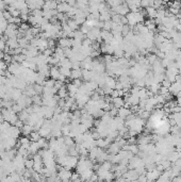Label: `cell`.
<instances>
[{"label": "cell", "instance_id": "cell-3", "mask_svg": "<svg viewBox=\"0 0 181 182\" xmlns=\"http://www.w3.org/2000/svg\"><path fill=\"white\" fill-rule=\"evenodd\" d=\"M86 38L90 40V42H94V40H101V31L99 28H93L88 31V33L86 34Z\"/></svg>", "mask_w": 181, "mask_h": 182}, {"label": "cell", "instance_id": "cell-12", "mask_svg": "<svg viewBox=\"0 0 181 182\" xmlns=\"http://www.w3.org/2000/svg\"><path fill=\"white\" fill-rule=\"evenodd\" d=\"M112 101H113V107H114L115 109H120L124 107V105H125V100H124L122 97L113 98Z\"/></svg>", "mask_w": 181, "mask_h": 182}, {"label": "cell", "instance_id": "cell-15", "mask_svg": "<svg viewBox=\"0 0 181 182\" xmlns=\"http://www.w3.org/2000/svg\"><path fill=\"white\" fill-rule=\"evenodd\" d=\"M42 137L38 131H33V132L30 134V139H31V142H38V141H40Z\"/></svg>", "mask_w": 181, "mask_h": 182}, {"label": "cell", "instance_id": "cell-10", "mask_svg": "<svg viewBox=\"0 0 181 182\" xmlns=\"http://www.w3.org/2000/svg\"><path fill=\"white\" fill-rule=\"evenodd\" d=\"M117 114H118L119 118H122L123 121H124V119H127V118H128L129 116L131 115V112H130V110H129V109L124 108V107H123V108L119 109V111H118V113H117Z\"/></svg>", "mask_w": 181, "mask_h": 182}, {"label": "cell", "instance_id": "cell-6", "mask_svg": "<svg viewBox=\"0 0 181 182\" xmlns=\"http://www.w3.org/2000/svg\"><path fill=\"white\" fill-rule=\"evenodd\" d=\"M6 47L11 50H15L16 48H18V40L17 37H12V38H8L6 40Z\"/></svg>", "mask_w": 181, "mask_h": 182}, {"label": "cell", "instance_id": "cell-4", "mask_svg": "<svg viewBox=\"0 0 181 182\" xmlns=\"http://www.w3.org/2000/svg\"><path fill=\"white\" fill-rule=\"evenodd\" d=\"M59 47L60 48H62V49H67V48L72 47V38H69V37H63V38H60Z\"/></svg>", "mask_w": 181, "mask_h": 182}, {"label": "cell", "instance_id": "cell-17", "mask_svg": "<svg viewBox=\"0 0 181 182\" xmlns=\"http://www.w3.org/2000/svg\"><path fill=\"white\" fill-rule=\"evenodd\" d=\"M32 102H34L35 105H40L42 103V97L40 95H34L32 97Z\"/></svg>", "mask_w": 181, "mask_h": 182}, {"label": "cell", "instance_id": "cell-8", "mask_svg": "<svg viewBox=\"0 0 181 182\" xmlns=\"http://www.w3.org/2000/svg\"><path fill=\"white\" fill-rule=\"evenodd\" d=\"M50 66L48 64H45V65H41V66H38V74L42 75V76H44L45 78L50 76Z\"/></svg>", "mask_w": 181, "mask_h": 182}, {"label": "cell", "instance_id": "cell-7", "mask_svg": "<svg viewBox=\"0 0 181 182\" xmlns=\"http://www.w3.org/2000/svg\"><path fill=\"white\" fill-rule=\"evenodd\" d=\"M120 146H119V144L117 142L113 143V144H111V145H109V149H108V151H109V153L111 154V156H115V154L119 153L120 152Z\"/></svg>", "mask_w": 181, "mask_h": 182}, {"label": "cell", "instance_id": "cell-16", "mask_svg": "<svg viewBox=\"0 0 181 182\" xmlns=\"http://www.w3.org/2000/svg\"><path fill=\"white\" fill-rule=\"evenodd\" d=\"M33 166H34V161H33V159H27L25 162L26 169H33Z\"/></svg>", "mask_w": 181, "mask_h": 182}, {"label": "cell", "instance_id": "cell-2", "mask_svg": "<svg viewBox=\"0 0 181 182\" xmlns=\"http://www.w3.org/2000/svg\"><path fill=\"white\" fill-rule=\"evenodd\" d=\"M72 173L69 169H66L64 167H59L58 172V178L62 182H70Z\"/></svg>", "mask_w": 181, "mask_h": 182}, {"label": "cell", "instance_id": "cell-14", "mask_svg": "<svg viewBox=\"0 0 181 182\" xmlns=\"http://www.w3.org/2000/svg\"><path fill=\"white\" fill-rule=\"evenodd\" d=\"M56 6H58V3L56 2L48 1V2H45L44 6H43V10H56Z\"/></svg>", "mask_w": 181, "mask_h": 182}, {"label": "cell", "instance_id": "cell-11", "mask_svg": "<svg viewBox=\"0 0 181 182\" xmlns=\"http://www.w3.org/2000/svg\"><path fill=\"white\" fill-rule=\"evenodd\" d=\"M82 74H83V70L81 68H74L70 73V78L74 80H79L82 77Z\"/></svg>", "mask_w": 181, "mask_h": 182}, {"label": "cell", "instance_id": "cell-13", "mask_svg": "<svg viewBox=\"0 0 181 182\" xmlns=\"http://www.w3.org/2000/svg\"><path fill=\"white\" fill-rule=\"evenodd\" d=\"M22 133L24 134V135H26V136H28V135H30L33 131H34V128L32 126H30V125H27V123H25L24 126H22Z\"/></svg>", "mask_w": 181, "mask_h": 182}, {"label": "cell", "instance_id": "cell-9", "mask_svg": "<svg viewBox=\"0 0 181 182\" xmlns=\"http://www.w3.org/2000/svg\"><path fill=\"white\" fill-rule=\"evenodd\" d=\"M50 77L52 78V80L58 81L61 77V73H60V69L56 66H52L50 68Z\"/></svg>", "mask_w": 181, "mask_h": 182}, {"label": "cell", "instance_id": "cell-18", "mask_svg": "<svg viewBox=\"0 0 181 182\" xmlns=\"http://www.w3.org/2000/svg\"><path fill=\"white\" fill-rule=\"evenodd\" d=\"M33 182H35V181H33Z\"/></svg>", "mask_w": 181, "mask_h": 182}, {"label": "cell", "instance_id": "cell-1", "mask_svg": "<svg viewBox=\"0 0 181 182\" xmlns=\"http://www.w3.org/2000/svg\"><path fill=\"white\" fill-rule=\"evenodd\" d=\"M127 22L129 26L140 25V22H143V13L137 11V12H130L127 14Z\"/></svg>", "mask_w": 181, "mask_h": 182}, {"label": "cell", "instance_id": "cell-5", "mask_svg": "<svg viewBox=\"0 0 181 182\" xmlns=\"http://www.w3.org/2000/svg\"><path fill=\"white\" fill-rule=\"evenodd\" d=\"M103 153V150L101 148H99V147H95V148H93L92 150L90 151V159H92V160L94 161H98L99 160L100 156Z\"/></svg>", "mask_w": 181, "mask_h": 182}]
</instances>
